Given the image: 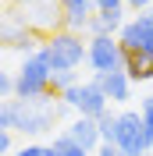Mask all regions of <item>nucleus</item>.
<instances>
[{
	"label": "nucleus",
	"mask_w": 153,
	"mask_h": 156,
	"mask_svg": "<svg viewBox=\"0 0 153 156\" xmlns=\"http://www.w3.org/2000/svg\"><path fill=\"white\" fill-rule=\"evenodd\" d=\"M61 96H43V99H4L0 103V128L7 131H21V135H43L57 124V117L64 114Z\"/></svg>",
	"instance_id": "f257e3e1"
},
{
	"label": "nucleus",
	"mask_w": 153,
	"mask_h": 156,
	"mask_svg": "<svg viewBox=\"0 0 153 156\" xmlns=\"http://www.w3.org/2000/svg\"><path fill=\"white\" fill-rule=\"evenodd\" d=\"M86 46H89V39H82V32H50L47 39H43V53H47L50 60V68L54 71H75L82 60H86Z\"/></svg>",
	"instance_id": "f03ea898"
},
{
	"label": "nucleus",
	"mask_w": 153,
	"mask_h": 156,
	"mask_svg": "<svg viewBox=\"0 0 153 156\" xmlns=\"http://www.w3.org/2000/svg\"><path fill=\"white\" fill-rule=\"evenodd\" d=\"M50 75H54V68H50L47 53L43 50L29 53L21 60L18 75H14V99H43V96H50Z\"/></svg>",
	"instance_id": "7ed1b4c3"
},
{
	"label": "nucleus",
	"mask_w": 153,
	"mask_h": 156,
	"mask_svg": "<svg viewBox=\"0 0 153 156\" xmlns=\"http://www.w3.org/2000/svg\"><path fill=\"white\" fill-rule=\"evenodd\" d=\"M61 103L68 110H75V117H100L103 110H110V99L103 96V89L96 85V82H78L71 85L68 92H61Z\"/></svg>",
	"instance_id": "20e7f679"
},
{
	"label": "nucleus",
	"mask_w": 153,
	"mask_h": 156,
	"mask_svg": "<svg viewBox=\"0 0 153 156\" xmlns=\"http://www.w3.org/2000/svg\"><path fill=\"white\" fill-rule=\"evenodd\" d=\"M114 146L121 149L125 156H150V138H146V128H143L139 110H125V114H118Z\"/></svg>",
	"instance_id": "39448f33"
},
{
	"label": "nucleus",
	"mask_w": 153,
	"mask_h": 156,
	"mask_svg": "<svg viewBox=\"0 0 153 156\" xmlns=\"http://www.w3.org/2000/svg\"><path fill=\"white\" fill-rule=\"evenodd\" d=\"M86 64L96 71V75H107V71L121 68V43L114 36H89L86 46Z\"/></svg>",
	"instance_id": "423d86ee"
},
{
	"label": "nucleus",
	"mask_w": 153,
	"mask_h": 156,
	"mask_svg": "<svg viewBox=\"0 0 153 156\" xmlns=\"http://www.w3.org/2000/svg\"><path fill=\"white\" fill-rule=\"evenodd\" d=\"M118 43L125 50H146V53H153V7L139 11L132 21H125L121 32H118Z\"/></svg>",
	"instance_id": "0eeeda50"
},
{
	"label": "nucleus",
	"mask_w": 153,
	"mask_h": 156,
	"mask_svg": "<svg viewBox=\"0 0 153 156\" xmlns=\"http://www.w3.org/2000/svg\"><path fill=\"white\" fill-rule=\"evenodd\" d=\"M61 11H64V29L68 32H86L89 21L96 14V4L93 0H57Z\"/></svg>",
	"instance_id": "6e6552de"
},
{
	"label": "nucleus",
	"mask_w": 153,
	"mask_h": 156,
	"mask_svg": "<svg viewBox=\"0 0 153 156\" xmlns=\"http://www.w3.org/2000/svg\"><path fill=\"white\" fill-rule=\"evenodd\" d=\"M93 82L103 89V96L110 99V103H125V99H132V78L125 75V68L107 71V75H96Z\"/></svg>",
	"instance_id": "1a4fd4ad"
},
{
	"label": "nucleus",
	"mask_w": 153,
	"mask_h": 156,
	"mask_svg": "<svg viewBox=\"0 0 153 156\" xmlns=\"http://www.w3.org/2000/svg\"><path fill=\"white\" fill-rule=\"evenodd\" d=\"M121 68H125V75L132 78V82H150L153 78V53L121 46Z\"/></svg>",
	"instance_id": "9d476101"
},
{
	"label": "nucleus",
	"mask_w": 153,
	"mask_h": 156,
	"mask_svg": "<svg viewBox=\"0 0 153 156\" xmlns=\"http://www.w3.org/2000/svg\"><path fill=\"white\" fill-rule=\"evenodd\" d=\"M64 131H68V138H71L75 146L89 149V153H96V146L103 142V138H100V128H96V121H93V117H75V121H71Z\"/></svg>",
	"instance_id": "9b49d317"
},
{
	"label": "nucleus",
	"mask_w": 153,
	"mask_h": 156,
	"mask_svg": "<svg viewBox=\"0 0 153 156\" xmlns=\"http://www.w3.org/2000/svg\"><path fill=\"white\" fill-rule=\"evenodd\" d=\"M121 25H125V4H121V7L96 11L86 32H93V36H114V32H121Z\"/></svg>",
	"instance_id": "f8f14e48"
},
{
	"label": "nucleus",
	"mask_w": 153,
	"mask_h": 156,
	"mask_svg": "<svg viewBox=\"0 0 153 156\" xmlns=\"http://www.w3.org/2000/svg\"><path fill=\"white\" fill-rule=\"evenodd\" d=\"M50 153L54 156H93L89 149H82V146H75L71 138H68V131H61L54 142H50Z\"/></svg>",
	"instance_id": "ddd939ff"
},
{
	"label": "nucleus",
	"mask_w": 153,
	"mask_h": 156,
	"mask_svg": "<svg viewBox=\"0 0 153 156\" xmlns=\"http://www.w3.org/2000/svg\"><path fill=\"white\" fill-rule=\"evenodd\" d=\"M71 85H78V75H75V71H54V75H50V92H54V96L68 92Z\"/></svg>",
	"instance_id": "4468645a"
},
{
	"label": "nucleus",
	"mask_w": 153,
	"mask_h": 156,
	"mask_svg": "<svg viewBox=\"0 0 153 156\" xmlns=\"http://www.w3.org/2000/svg\"><path fill=\"white\" fill-rule=\"evenodd\" d=\"M96 128H100V138H103V142H114V128H118V114H110V110H103V114L96 117Z\"/></svg>",
	"instance_id": "2eb2a0df"
},
{
	"label": "nucleus",
	"mask_w": 153,
	"mask_h": 156,
	"mask_svg": "<svg viewBox=\"0 0 153 156\" xmlns=\"http://www.w3.org/2000/svg\"><path fill=\"white\" fill-rule=\"evenodd\" d=\"M139 117H143V128H146V138L153 142V96H146L139 103Z\"/></svg>",
	"instance_id": "dca6fc26"
},
{
	"label": "nucleus",
	"mask_w": 153,
	"mask_h": 156,
	"mask_svg": "<svg viewBox=\"0 0 153 156\" xmlns=\"http://www.w3.org/2000/svg\"><path fill=\"white\" fill-rule=\"evenodd\" d=\"M14 156H54V153H50V146H39V142H32V146H21Z\"/></svg>",
	"instance_id": "f3484780"
},
{
	"label": "nucleus",
	"mask_w": 153,
	"mask_h": 156,
	"mask_svg": "<svg viewBox=\"0 0 153 156\" xmlns=\"http://www.w3.org/2000/svg\"><path fill=\"white\" fill-rule=\"evenodd\" d=\"M4 96H14V78H11L7 71H0V99Z\"/></svg>",
	"instance_id": "a211bd4d"
},
{
	"label": "nucleus",
	"mask_w": 153,
	"mask_h": 156,
	"mask_svg": "<svg viewBox=\"0 0 153 156\" xmlns=\"http://www.w3.org/2000/svg\"><path fill=\"white\" fill-rule=\"evenodd\" d=\"M93 156H125V153H121V149L114 146V142H100V146H96V153H93Z\"/></svg>",
	"instance_id": "6ab92c4d"
},
{
	"label": "nucleus",
	"mask_w": 153,
	"mask_h": 156,
	"mask_svg": "<svg viewBox=\"0 0 153 156\" xmlns=\"http://www.w3.org/2000/svg\"><path fill=\"white\" fill-rule=\"evenodd\" d=\"M7 153H11V131L0 128V156H7Z\"/></svg>",
	"instance_id": "aec40b11"
},
{
	"label": "nucleus",
	"mask_w": 153,
	"mask_h": 156,
	"mask_svg": "<svg viewBox=\"0 0 153 156\" xmlns=\"http://www.w3.org/2000/svg\"><path fill=\"white\" fill-rule=\"evenodd\" d=\"M125 7H132V11H150L153 0H125Z\"/></svg>",
	"instance_id": "412c9836"
},
{
	"label": "nucleus",
	"mask_w": 153,
	"mask_h": 156,
	"mask_svg": "<svg viewBox=\"0 0 153 156\" xmlns=\"http://www.w3.org/2000/svg\"><path fill=\"white\" fill-rule=\"evenodd\" d=\"M93 4H96V11H103V7H121L125 0H93Z\"/></svg>",
	"instance_id": "4be33fe9"
},
{
	"label": "nucleus",
	"mask_w": 153,
	"mask_h": 156,
	"mask_svg": "<svg viewBox=\"0 0 153 156\" xmlns=\"http://www.w3.org/2000/svg\"><path fill=\"white\" fill-rule=\"evenodd\" d=\"M0 46H7V18L0 14Z\"/></svg>",
	"instance_id": "5701e85b"
},
{
	"label": "nucleus",
	"mask_w": 153,
	"mask_h": 156,
	"mask_svg": "<svg viewBox=\"0 0 153 156\" xmlns=\"http://www.w3.org/2000/svg\"><path fill=\"white\" fill-rule=\"evenodd\" d=\"M7 4H14V7H32V4H39V0H7Z\"/></svg>",
	"instance_id": "b1692460"
},
{
	"label": "nucleus",
	"mask_w": 153,
	"mask_h": 156,
	"mask_svg": "<svg viewBox=\"0 0 153 156\" xmlns=\"http://www.w3.org/2000/svg\"><path fill=\"white\" fill-rule=\"evenodd\" d=\"M150 156H153V142H150Z\"/></svg>",
	"instance_id": "393cba45"
}]
</instances>
